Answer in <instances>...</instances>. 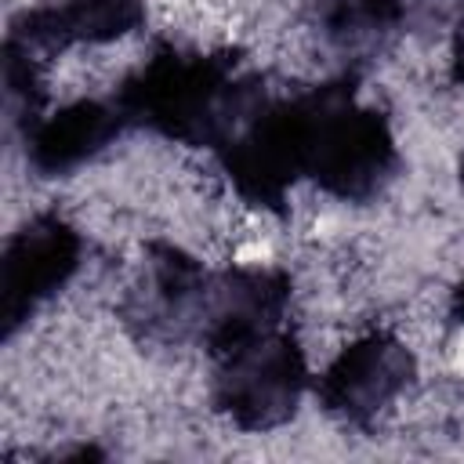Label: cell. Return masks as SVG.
I'll return each mask as SVG.
<instances>
[{
  "label": "cell",
  "instance_id": "1",
  "mask_svg": "<svg viewBox=\"0 0 464 464\" xmlns=\"http://www.w3.org/2000/svg\"><path fill=\"white\" fill-rule=\"evenodd\" d=\"M130 127H149L181 145L221 149L265 102L261 87L228 54L160 47L112 98Z\"/></svg>",
  "mask_w": 464,
  "mask_h": 464
},
{
  "label": "cell",
  "instance_id": "2",
  "mask_svg": "<svg viewBox=\"0 0 464 464\" xmlns=\"http://www.w3.org/2000/svg\"><path fill=\"white\" fill-rule=\"evenodd\" d=\"M312 91L315 123L304 178L344 203L381 196L399 170V145L388 116L355 98V76H341Z\"/></svg>",
  "mask_w": 464,
  "mask_h": 464
},
{
  "label": "cell",
  "instance_id": "3",
  "mask_svg": "<svg viewBox=\"0 0 464 464\" xmlns=\"http://www.w3.org/2000/svg\"><path fill=\"white\" fill-rule=\"evenodd\" d=\"M315 123V91L261 102L239 130L218 149L225 174L232 178L236 192L265 210H279L290 185L304 178L308 141Z\"/></svg>",
  "mask_w": 464,
  "mask_h": 464
},
{
  "label": "cell",
  "instance_id": "4",
  "mask_svg": "<svg viewBox=\"0 0 464 464\" xmlns=\"http://www.w3.org/2000/svg\"><path fill=\"white\" fill-rule=\"evenodd\" d=\"M214 406L243 431H272L297 417L308 362L290 330H268L214 355Z\"/></svg>",
  "mask_w": 464,
  "mask_h": 464
},
{
  "label": "cell",
  "instance_id": "5",
  "mask_svg": "<svg viewBox=\"0 0 464 464\" xmlns=\"http://www.w3.org/2000/svg\"><path fill=\"white\" fill-rule=\"evenodd\" d=\"M83 261L80 232L58 214L25 221L0 254V330L11 341L40 304H47Z\"/></svg>",
  "mask_w": 464,
  "mask_h": 464
},
{
  "label": "cell",
  "instance_id": "6",
  "mask_svg": "<svg viewBox=\"0 0 464 464\" xmlns=\"http://www.w3.org/2000/svg\"><path fill=\"white\" fill-rule=\"evenodd\" d=\"M417 359L395 334H366L344 344L315 381L319 406L352 428L373 424L413 381Z\"/></svg>",
  "mask_w": 464,
  "mask_h": 464
},
{
  "label": "cell",
  "instance_id": "7",
  "mask_svg": "<svg viewBox=\"0 0 464 464\" xmlns=\"http://www.w3.org/2000/svg\"><path fill=\"white\" fill-rule=\"evenodd\" d=\"M210 272L188 257L181 246L152 243L145 276L130 290L123 315L127 323L152 341H199L203 304H207Z\"/></svg>",
  "mask_w": 464,
  "mask_h": 464
},
{
  "label": "cell",
  "instance_id": "8",
  "mask_svg": "<svg viewBox=\"0 0 464 464\" xmlns=\"http://www.w3.org/2000/svg\"><path fill=\"white\" fill-rule=\"evenodd\" d=\"M290 304V276L283 268H225L210 272L199 341L221 355L283 326Z\"/></svg>",
  "mask_w": 464,
  "mask_h": 464
},
{
  "label": "cell",
  "instance_id": "9",
  "mask_svg": "<svg viewBox=\"0 0 464 464\" xmlns=\"http://www.w3.org/2000/svg\"><path fill=\"white\" fill-rule=\"evenodd\" d=\"M127 127L130 123L116 102L80 98L51 116H36L25 127V160L44 178L72 174L76 167L105 152Z\"/></svg>",
  "mask_w": 464,
  "mask_h": 464
},
{
  "label": "cell",
  "instance_id": "10",
  "mask_svg": "<svg viewBox=\"0 0 464 464\" xmlns=\"http://www.w3.org/2000/svg\"><path fill=\"white\" fill-rule=\"evenodd\" d=\"M145 22V0H54L22 11L11 40L29 51H65L72 44H109Z\"/></svg>",
  "mask_w": 464,
  "mask_h": 464
},
{
  "label": "cell",
  "instance_id": "11",
  "mask_svg": "<svg viewBox=\"0 0 464 464\" xmlns=\"http://www.w3.org/2000/svg\"><path fill=\"white\" fill-rule=\"evenodd\" d=\"M402 0H315V29L348 62L377 58L406 25Z\"/></svg>",
  "mask_w": 464,
  "mask_h": 464
},
{
  "label": "cell",
  "instance_id": "12",
  "mask_svg": "<svg viewBox=\"0 0 464 464\" xmlns=\"http://www.w3.org/2000/svg\"><path fill=\"white\" fill-rule=\"evenodd\" d=\"M450 76H453V83H460V87H464V14H460V22H457V29H453V47H450Z\"/></svg>",
  "mask_w": 464,
  "mask_h": 464
},
{
  "label": "cell",
  "instance_id": "13",
  "mask_svg": "<svg viewBox=\"0 0 464 464\" xmlns=\"http://www.w3.org/2000/svg\"><path fill=\"white\" fill-rule=\"evenodd\" d=\"M402 4H406V11L417 7V11H428V14L435 11V14H439V11H446V7H453V4H460V0H402Z\"/></svg>",
  "mask_w": 464,
  "mask_h": 464
},
{
  "label": "cell",
  "instance_id": "14",
  "mask_svg": "<svg viewBox=\"0 0 464 464\" xmlns=\"http://www.w3.org/2000/svg\"><path fill=\"white\" fill-rule=\"evenodd\" d=\"M450 312H453V319H457V323H464V276H460V283H457V290H453Z\"/></svg>",
  "mask_w": 464,
  "mask_h": 464
},
{
  "label": "cell",
  "instance_id": "15",
  "mask_svg": "<svg viewBox=\"0 0 464 464\" xmlns=\"http://www.w3.org/2000/svg\"><path fill=\"white\" fill-rule=\"evenodd\" d=\"M460 188H464V152H460Z\"/></svg>",
  "mask_w": 464,
  "mask_h": 464
}]
</instances>
